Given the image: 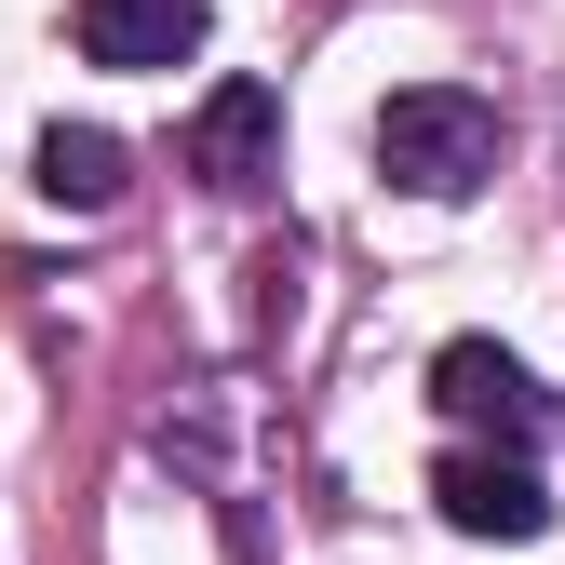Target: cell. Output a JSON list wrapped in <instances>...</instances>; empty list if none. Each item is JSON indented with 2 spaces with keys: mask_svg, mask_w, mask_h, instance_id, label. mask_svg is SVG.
<instances>
[{
  "mask_svg": "<svg viewBox=\"0 0 565 565\" xmlns=\"http://www.w3.org/2000/svg\"><path fill=\"white\" fill-rule=\"evenodd\" d=\"M377 175L417 189V202H471L484 175H499V108L458 95V82H417L377 108Z\"/></svg>",
  "mask_w": 565,
  "mask_h": 565,
  "instance_id": "1",
  "label": "cell"
},
{
  "mask_svg": "<svg viewBox=\"0 0 565 565\" xmlns=\"http://www.w3.org/2000/svg\"><path fill=\"white\" fill-rule=\"evenodd\" d=\"M431 404L471 417V431H499V445H552V431H565V404L512 364L499 337H445V350H431Z\"/></svg>",
  "mask_w": 565,
  "mask_h": 565,
  "instance_id": "2",
  "label": "cell"
},
{
  "mask_svg": "<svg viewBox=\"0 0 565 565\" xmlns=\"http://www.w3.org/2000/svg\"><path fill=\"white\" fill-rule=\"evenodd\" d=\"M431 512H445L458 539H539V525H552V484L525 471V445H458V458L431 471Z\"/></svg>",
  "mask_w": 565,
  "mask_h": 565,
  "instance_id": "3",
  "label": "cell"
},
{
  "mask_svg": "<svg viewBox=\"0 0 565 565\" xmlns=\"http://www.w3.org/2000/svg\"><path fill=\"white\" fill-rule=\"evenodd\" d=\"M189 175L230 189V202H256V189L282 175V95H269V82H216L202 121H189Z\"/></svg>",
  "mask_w": 565,
  "mask_h": 565,
  "instance_id": "4",
  "label": "cell"
},
{
  "mask_svg": "<svg viewBox=\"0 0 565 565\" xmlns=\"http://www.w3.org/2000/svg\"><path fill=\"white\" fill-rule=\"evenodd\" d=\"M67 28H82L95 67H189L202 54V0H67Z\"/></svg>",
  "mask_w": 565,
  "mask_h": 565,
  "instance_id": "5",
  "label": "cell"
},
{
  "mask_svg": "<svg viewBox=\"0 0 565 565\" xmlns=\"http://www.w3.org/2000/svg\"><path fill=\"white\" fill-rule=\"evenodd\" d=\"M41 202H67V216H108V202H121V135L54 121V135H41Z\"/></svg>",
  "mask_w": 565,
  "mask_h": 565,
  "instance_id": "6",
  "label": "cell"
}]
</instances>
